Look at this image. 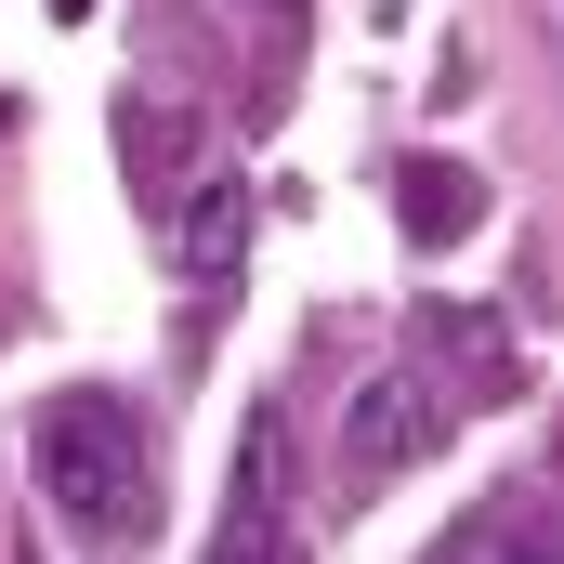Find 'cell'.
I'll return each instance as SVG.
<instances>
[{"instance_id": "7a4b0ae2", "label": "cell", "mask_w": 564, "mask_h": 564, "mask_svg": "<svg viewBox=\"0 0 564 564\" xmlns=\"http://www.w3.org/2000/svg\"><path fill=\"white\" fill-rule=\"evenodd\" d=\"M433 433H446L433 368H368V381H355V408H341V473H408Z\"/></svg>"}, {"instance_id": "3957f363", "label": "cell", "mask_w": 564, "mask_h": 564, "mask_svg": "<svg viewBox=\"0 0 564 564\" xmlns=\"http://www.w3.org/2000/svg\"><path fill=\"white\" fill-rule=\"evenodd\" d=\"M224 552H276L289 539V408L263 394L250 433H237V499H224V525H210Z\"/></svg>"}, {"instance_id": "277c9868", "label": "cell", "mask_w": 564, "mask_h": 564, "mask_svg": "<svg viewBox=\"0 0 564 564\" xmlns=\"http://www.w3.org/2000/svg\"><path fill=\"white\" fill-rule=\"evenodd\" d=\"M171 250H184V276H197V289H224V276H237V250H250V184L210 171V184L184 197V237H171Z\"/></svg>"}, {"instance_id": "5b68a950", "label": "cell", "mask_w": 564, "mask_h": 564, "mask_svg": "<svg viewBox=\"0 0 564 564\" xmlns=\"http://www.w3.org/2000/svg\"><path fill=\"white\" fill-rule=\"evenodd\" d=\"M408 224H421V237H459V224H473V184H459V171H421V184H408Z\"/></svg>"}, {"instance_id": "6da1fadb", "label": "cell", "mask_w": 564, "mask_h": 564, "mask_svg": "<svg viewBox=\"0 0 564 564\" xmlns=\"http://www.w3.org/2000/svg\"><path fill=\"white\" fill-rule=\"evenodd\" d=\"M26 486L66 539H144L158 525V446L119 394H53L26 421Z\"/></svg>"}]
</instances>
